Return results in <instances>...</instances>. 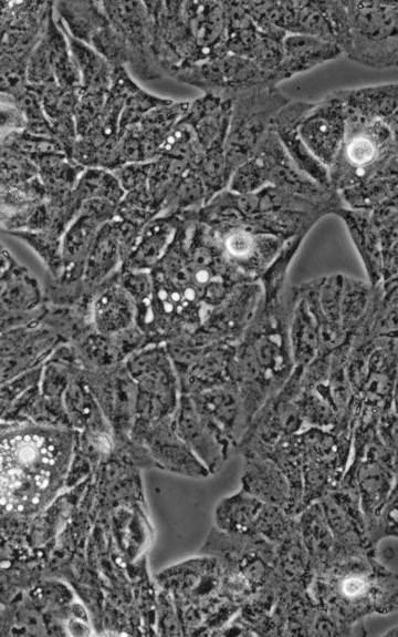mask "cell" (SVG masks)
<instances>
[{"label":"cell","mask_w":398,"mask_h":637,"mask_svg":"<svg viewBox=\"0 0 398 637\" xmlns=\"http://www.w3.org/2000/svg\"><path fill=\"white\" fill-rule=\"evenodd\" d=\"M189 102L170 100L168 103L148 111L136 124L127 127L137 141L142 163L150 162L160 156L165 140L182 117Z\"/></svg>","instance_id":"9a60e30c"},{"label":"cell","mask_w":398,"mask_h":637,"mask_svg":"<svg viewBox=\"0 0 398 637\" xmlns=\"http://www.w3.org/2000/svg\"><path fill=\"white\" fill-rule=\"evenodd\" d=\"M244 458L242 490L265 504L287 511L290 503L289 482L269 456L252 451H240Z\"/></svg>","instance_id":"4fadbf2b"},{"label":"cell","mask_w":398,"mask_h":637,"mask_svg":"<svg viewBox=\"0 0 398 637\" xmlns=\"http://www.w3.org/2000/svg\"><path fill=\"white\" fill-rule=\"evenodd\" d=\"M154 22V53L164 74L227 53L224 1H145Z\"/></svg>","instance_id":"6da1fadb"},{"label":"cell","mask_w":398,"mask_h":637,"mask_svg":"<svg viewBox=\"0 0 398 637\" xmlns=\"http://www.w3.org/2000/svg\"><path fill=\"white\" fill-rule=\"evenodd\" d=\"M28 86L39 96L44 114L52 126L54 137L69 156L74 142L77 140L74 111L78 102V89L63 88L56 83Z\"/></svg>","instance_id":"2e32d148"},{"label":"cell","mask_w":398,"mask_h":637,"mask_svg":"<svg viewBox=\"0 0 398 637\" xmlns=\"http://www.w3.org/2000/svg\"><path fill=\"white\" fill-rule=\"evenodd\" d=\"M334 215L343 219L364 264L371 287L381 282V256L378 230L370 212L338 207Z\"/></svg>","instance_id":"e0dca14e"},{"label":"cell","mask_w":398,"mask_h":637,"mask_svg":"<svg viewBox=\"0 0 398 637\" xmlns=\"http://www.w3.org/2000/svg\"><path fill=\"white\" fill-rule=\"evenodd\" d=\"M282 41L261 34L252 61L262 71L273 73L282 60Z\"/></svg>","instance_id":"ee69618b"},{"label":"cell","mask_w":398,"mask_h":637,"mask_svg":"<svg viewBox=\"0 0 398 637\" xmlns=\"http://www.w3.org/2000/svg\"><path fill=\"white\" fill-rule=\"evenodd\" d=\"M375 287L369 282L344 276L341 299V323L348 335L355 336L365 322L374 298Z\"/></svg>","instance_id":"f1b7e54d"},{"label":"cell","mask_w":398,"mask_h":637,"mask_svg":"<svg viewBox=\"0 0 398 637\" xmlns=\"http://www.w3.org/2000/svg\"><path fill=\"white\" fill-rule=\"evenodd\" d=\"M107 93H87L78 91V102L74 111L77 138L84 136L91 127L106 100Z\"/></svg>","instance_id":"b9f144b4"},{"label":"cell","mask_w":398,"mask_h":637,"mask_svg":"<svg viewBox=\"0 0 398 637\" xmlns=\"http://www.w3.org/2000/svg\"><path fill=\"white\" fill-rule=\"evenodd\" d=\"M4 144L28 158L43 153L64 152L55 138L34 135L25 131L14 134Z\"/></svg>","instance_id":"ab89813d"},{"label":"cell","mask_w":398,"mask_h":637,"mask_svg":"<svg viewBox=\"0 0 398 637\" xmlns=\"http://www.w3.org/2000/svg\"><path fill=\"white\" fill-rule=\"evenodd\" d=\"M344 111V138L327 167L332 189L338 193L371 178L398 177V124Z\"/></svg>","instance_id":"7a4b0ae2"},{"label":"cell","mask_w":398,"mask_h":637,"mask_svg":"<svg viewBox=\"0 0 398 637\" xmlns=\"http://www.w3.org/2000/svg\"><path fill=\"white\" fill-rule=\"evenodd\" d=\"M40 40L45 48L55 83L67 89H78L80 75L66 35L55 19L53 8Z\"/></svg>","instance_id":"7402d4cb"},{"label":"cell","mask_w":398,"mask_h":637,"mask_svg":"<svg viewBox=\"0 0 398 637\" xmlns=\"http://www.w3.org/2000/svg\"><path fill=\"white\" fill-rule=\"evenodd\" d=\"M297 133L314 157L326 168L329 167L345 133V111L336 91L313 103L301 120Z\"/></svg>","instance_id":"9c48e42d"},{"label":"cell","mask_w":398,"mask_h":637,"mask_svg":"<svg viewBox=\"0 0 398 637\" xmlns=\"http://www.w3.org/2000/svg\"><path fill=\"white\" fill-rule=\"evenodd\" d=\"M227 14L226 50L237 56L252 60L261 33L241 1H224Z\"/></svg>","instance_id":"83f0119b"},{"label":"cell","mask_w":398,"mask_h":637,"mask_svg":"<svg viewBox=\"0 0 398 637\" xmlns=\"http://www.w3.org/2000/svg\"><path fill=\"white\" fill-rule=\"evenodd\" d=\"M52 8V1H0V59L28 60Z\"/></svg>","instance_id":"ba28073f"},{"label":"cell","mask_w":398,"mask_h":637,"mask_svg":"<svg viewBox=\"0 0 398 637\" xmlns=\"http://www.w3.org/2000/svg\"><path fill=\"white\" fill-rule=\"evenodd\" d=\"M199 408L205 423L229 450L237 445L248 428L243 403L238 389L227 383L200 397Z\"/></svg>","instance_id":"8fae6325"},{"label":"cell","mask_w":398,"mask_h":637,"mask_svg":"<svg viewBox=\"0 0 398 637\" xmlns=\"http://www.w3.org/2000/svg\"><path fill=\"white\" fill-rule=\"evenodd\" d=\"M101 2L127 45V66L143 81L164 78L154 53V22L145 1Z\"/></svg>","instance_id":"8992f818"},{"label":"cell","mask_w":398,"mask_h":637,"mask_svg":"<svg viewBox=\"0 0 398 637\" xmlns=\"http://www.w3.org/2000/svg\"><path fill=\"white\" fill-rule=\"evenodd\" d=\"M223 146L224 142L208 148L195 168L205 185L208 201L228 186Z\"/></svg>","instance_id":"e575fe53"},{"label":"cell","mask_w":398,"mask_h":637,"mask_svg":"<svg viewBox=\"0 0 398 637\" xmlns=\"http://www.w3.org/2000/svg\"><path fill=\"white\" fill-rule=\"evenodd\" d=\"M23 131L25 122L17 99L0 92V144H4L11 136Z\"/></svg>","instance_id":"60d3db41"},{"label":"cell","mask_w":398,"mask_h":637,"mask_svg":"<svg viewBox=\"0 0 398 637\" xmlns=\"http://www.w3.org/2000/svg\"><path fill=\"white\" fill-rule=\"evenodd\" d=\"M170 99L157 96L140 86L128 95L119 119V135L129 126L136 124L148 111L168 103ZM118 135V136H119Z\"/></svg>","instance_id":"8d00e7d4"},{"label":"cell","mask_w":398,"mask_h":637,"mask_svg":"<svg viewBox=\"0 0 398 637\" xmlns=\"http://www.w3.org/2000/svg\"><path fill=\"white\" fill-rule=\"evenodd\" d=\"M266 185L262 167L251 157L234 169L227 189L237 194H251Z\"/></svg>","instance_id":"f35d334b"},{"label":"cell","mask_w":398,"mask_h":637,"mask_svg":"<svg viewBox=\"0 0 398 637\" xmlns=\"http://www.w3.org/2000/svg\"><path fill=\"white\" fill-rule=\"evenodd\" d=\"M38 176L33 163L11 148L0 144V189L19 185Z\"/></svg>","instance_id":"d590c367"},{"label":"cell","mask_w":398,"mask_h":637,"mask_svg":"<svg viewBox=\"0 0 398 637\" xmlns=\"http://www.w3.org/2000/svg\"><path fill=\"white\" fill-rule=\"evenodd\" d=\"M169 78L197 88L205 94L231 100L240 92L277 86L272 73L262 71L252 60L223 53L207 61L172 71Z\"/></svg>","instance_id":"5b68a950"},{"label":"cell","mask_w":398,"mask_h":637,"mask_svg":"<svg viewBox=\"0 0 398 637\" xmlns=\"http://www.w3.org/2000/svg\"><path fill=\"white\" fill-rule=\"evenodd\" d=\"M188 168L186 163L166 156L148 162L147 187L156 212L163 208Z\"/></svg>","instance_id":"4dcf8cb0"},{"label":"cell","mask_w":398,"mask_h":637,"mask_svg":"<svg viewBox=\"0 0 398 637\" xmlns=\"http://www.w3.org/2000/svg\"><path fill=\"white\" fill-rule=\"evenodd\" d=\"M36 168L45 197L72 192L85 168L73 162L64 152L34 155L29 158Z\"/></svg>","instance_id":"603a6c76"},{"label":"cell","mask_w":398,"mask_h":637,"mask_svg":"<svg viewBox=\"0 0 398 637\" xmlns=\"http://www.w3.org/2000/svg\"><path fill=\"white\" fill-rule=\"evenodd\" d=\"M282 50V60L272 73L277 84L343 55L334 42L303 34H287Z\"/></svg>","instance_id":"5bb4252c"},{"label":"cell","mask_w":398,"mask_h":637,"mask_svg":"<svg viewBox=\"0 0 398 637\" xmlns=\"http://www.w3.org/2000/svg\"><path fill=\"white\" fill-rule=\"evenodd\" d=\"M298 514V531L314 574L324 569L333 559L335 541L318 501Z\"/></svg>","instance_id":"ffe728a7"},{"label":"cell","mask_w":398,"mask_h":637,"mask_svg":"<svg viewBox=\"0 0 398 637\" xmlns=\"http://www.w3.org/2000/svg\"><path fill=\"white\" fill-rule=\"evenodd\" d=\"M312 102L290 101L276 114L273 130L294 165L325 189H332L327 168L307 150L298 136L297 126L312 107Z\"/></svg>","instance_id":"7c38bea8"},{"label":"cell","mask_w":398,"mask_h":637,"mask_svg":"<svg viewBox=\"0 0 398 637\" xmlns=\"http://www.w3.org/2000/svg\"><path fill=\"white\" fill-rule=\"evenodd\" d=\"M60 27L66 35L80 75L78 91L107 93L111 86L113 65L93 48L72 38L61 24Z\"/></svg>","instance_id":"d4e9b609"},{"label":"cell","mask_w":398,"mask_h":637,"mask_svg":"<svg viewBox=\"0 0 398 637\" xmlns=\"http://www.w3.org/2000/svg\"><path fill=\"white\" fill-rule=\"evenodd\" d=\"M344 207L370 212L398 197V177H377L338 192Z\"/></svg>","instance_id":"f546056e"},{"label":"cell","mask_w":398,"mask_h":637,"mask_svg":"<svg viewBox=\"0 0 398 637\" xmlns=\"http://www.w3.org/2000/svg\"><path fill=\"white\" fill-rule=\"evenodd\" d=\"M181 417L180 428L185 441L200 458L208 472L218 471L227 460L230 450L221 443L203 421H199L189 404L185 407Z\"/></svg>","instance_id":"cb8c5ba5"},{"label":"cell","mask_w":398,"mask_h":637,"mask_svg":"<svg viewBox=\"0 0 398 637\" xmlns=\"http://www.w3.org/2000/svg\"><path fill=\"white\" fill-rule=\"evenodd\" d=\"M81 202L91 198L118 201L125 193L113 172L104 168H85L74 187Z\"/></svg>","instance_id":"d6a6232c"},{"label":"cell","mask_w":398,"mask_h":637,"mask_svg":"<svg viewBox=\"0 0 398 637\" xmlns=\"http://www.w3.org/2000/svg\"><path fill=\"white\" fill-rule=\"evenodd\" d=\"M326 16L334 42L345 55L350 47V31L343 1H326Z\"/></svg>","instance_id":"7bdbcfd3"},{"label":"cell","mask_w":398,"mask_h":637,"mask_svg":"<svg viewBox=\"0 0 398 637\" xmlns=\"http://www.w3.org/2000/svg\"><path fill=\"white\" fill-rule=\"evenodd\" d=\"M208 202L205 185L192 168H188L161 209L169 212L167 215H177L188 210H195Z\"/></svg>","instance_id":"836d02e7"},{"label":"cell","mask_w":398,"mask_h":637,"mask_svg":"<svg viewBox=\"0 0 398 637\" xmlns=\"http://www.w3.org/2000/svg\"><path fill=\"white\" fill-rule=\"evenodd\" d=\"M263 502L244 490L221 500L214 510L217 528L227 532L248 533L260 513Z\"/></svg>","instance_id":"4316f807"},{"label":"cell","mask_w":398,"mask_h":637,"mask_svg":"<svg viewBox=\"0 0 398 637\" xmlns=\"http://www.w3.org/2000/svg\"><path fill=\"white\" fill-rule=\"evenodd\" d=\"M289 340L294 366L305 367L320 352L317 322L300 291L290 318Z\"/></svg>","instance_id":"484cf974"},{"label":"cell","mask_w":398,"mask_h":637,"mask_svg":"<svg viewBox=\"0 0 398 637\" xmlns=\"http://www.w3.org/2000/svg\"><path fill=\"white\" fill-rule=\"evenodd\" d=\"M231 115V100L212 94L189 102L184 116L191 123L205 151L223 143Z\"/></svg>","instance_id":"ac0fdd59"},{"label":"cell","mask_w":398,"mask_h":637,"mask_svg":"<svg viewBox=\"0 0 398 637\" xmlns=\"http://www.w3.org/2000/svg\"><path fill=\"white\" fill-rule=\"evenodd\" d=\"M124 193L132 191L148 189L147 175L148 162L129 163L113 171Z\"/></svg>","instance_id":"f6af8a7d"},{"label":"cell","mask_w":398,"mask_h":637,"mask_svg":"<svg viewBox=\"0 0 398 637\" xmlns=\"http://www.w3.org/2000/svg\"><path fill=\"white\" fill-rule=\"evenodd\" d=\"M53 11L57 22L74 39L90 44L92 38L108 22L101 1H56Z\"/></svg>","instance_id":"44dd1931"},{"label":"cell","mask_w":398,"mask_h":637,"mask_svg":"<svg viewBox=\"0 0 398 637\" xmlns=\"http://www.w3.org/2000/svg\"><path fill=\"white\" fill-rule=\"evenodd\" d=\"M251 157L262 167L268 185L316 201L338 195L335 191L320 186L294 165L273 127L260 142Z\"/></svg>","instance_id":"30bf717a"},{"label":"cell","mask_w":398,"mask_h":637,"mask_svg":"<svg viewBox=\"0 0 398 637\" xmlns=\"http://www.w3.org/2000/svg\"><path fill=\"white\" fill-rule=\"evenodd\" d=\"M17 102L24 117L25 132L55 138L52 126L34 91L28 86V89L17 97Z\"/></svg>","instance_id":"74e56055"},{"label":"cell","mask_w":398,"mask_h":637,"mask_svg":"<svg viewBox=\"0 0 398 637\" xmlns=\"http://www.w3.org/2000/svg\"><path fill=\"white\" fill-rule=\"evenodd\" d=\"M207 227L226 263L245 281L259 280L286 243L244 225Z\"/></svg>","instance_id":"52a82bcc"},{"label":"cell","mask_w":398,"mask_h":637,"mask_svg":"<svg viewBox=\"0 0 398 637\" xmlns=\"http://www.w3.org/2000/svg\"><path fill=\"white\" fill-rule=\"evenodd\" d=\"M205 152L198 141L193 126L182 115L165 140L160 156L181 161L195 169Z\"/></svg>","instance_id":"1f68e13d"},{"label":"cell","mask_w":398,"mask_h":637,"mask_svg":"<svg viewBox=\"0 0 398 637\" xmlns=\"http://www.w3.org/2000/svg\"><path fill=\"white\" fill-rule=\"evenodd\" d=\"M345 7L350 47L349 60L369 69L398 64V2L391 0H342Z\"/></svg>","instance_id":"3957f363"},{"label":"cell","mask_w":398,"mask_h":637,"mask_svg":"<svg viewBox=\"0 0 398 637\" xmlns=\"http://www.w3.org/2000/svg\"><path fill=\"white\" fill-rule=\"evenodd\" d=\"M290 101L277 86L250 89L231 99V115L223 146L228 182L234 169L251 158L273 127L276 114Z\"/></svg>","instance_id":"277c9868"},{"label":"cell","mask_w":398,"mask_h":637,"mask_svg":"<svg viewBox=\"0 0 398 637\" xmlns=\"http://www.w3.org/2000/svg\"><path fill=\"white\" fill-rule=\"evenodd\" d=\"M346 110L398 124V84L384 83L336 91Z\"/></svg>","instance_id":"d6986e66"}]
</instances>
